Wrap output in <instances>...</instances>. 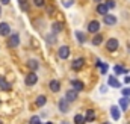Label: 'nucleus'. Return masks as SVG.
<instances>
[{"instance_id":"37","label":"nucleus","mask_w":130,"mask_h":124,"mask_svg":"<svg viewBox=\"0 0 130 124\" xmlns=\"http://www.w3.org/2000/svg\"><path fill=\"white\" fill-rule=\"evenodd\" d=\"M45 124H53V123H50V121H48V123H45Z\"/></svg>"},{"instance_id":"17","label":"nucleus","mask_w":130,"mask_h":124,"mask_svg":"<svg viewBox=\"0 0 130 124\" xmlns=\"http://www.w3.org/2000/svg\"><path fill=\"white\" fill-rule=\"evenodd\" d=\"M48 88H50L53 92H58V91L61 89V83H59L58 80H52V82H50V85H48Z\"/></svg>"},{"instance_id":"39","label":"nucleus","mask_w":130,"mask_h":124,"mask_svg":"<svg viewBox=\"0 0 130 124\" xmlns=\"http://www.w3.org/2000/svg\"><path fill=\"white\" fill-rule=\"evenodd\" d=\"M0 14H2V8H0Z\"/></svg>"},{"instance_id":"3","label":"nucleus","mask_w":130,"mask_h":124,"mask_svg":"<svg viewBox=\"0 0 130 124\" xmlns=\"http://www.w3.org/2000/svg\"><path fill=\"white\" fill-rule=\"evenodd\" d=\"M36 82H38L36 73H35V71H30V73L26 76V85H27V86H32V85H35Z\"/></svg>"},{"instance_id":"36","label":"nucleus","mask_w":130,"mask_h":124,"mask_svg":"<svg viewBox=\"0 0 130 124\" xmlns=\"http://www.w3.org/2000/svg\"><path fill=\"white\" fill-rule=\"evenodd\" d=\"M94 2H97V3H100V2H101V0H94Z\"/></svg>"},{"instance_id":"1","label":"nucleus","mask_w":130,"mask_h":124,"mask_svg":"<svg viewBox=\"0 0 130 124\" xmlns=\"http://www.w3.org/2000/svg\"><path fill=\"white\" fill-rule=\"evenodd\" d=\"M18 44H20V35L18 33H9L8 47L9 49H15V47H18Z\"/></svg>"},{"instance_id":"9","label":"nucleus","mask_w":130,"mask_h":124,"mask_svg":"<svg viewBox=\"0 0 130 124\" xmlns=\"http://www.w3.org/2000/svg\"><path fill=\"white\" fill-rule=\"evenodd\" d=\"M77 91L76 89H68L67 92H65V100L67 101H76L77 100Z\"/></svg>"},{"instance_id":"23","label":"nucleus","mask_w":130,"mask_h":124,"mask_svg":"<svg viewBox=\"0 0 130 124\" xmlns=\"http://www.w3.org/2000/svg\"><path fill=\"white\" fill-rule=\"evenodd\" d=\"M18 3H20L21 11H24V12L29 11V0H18Z\"/></svg>"},{"instance_id":"8","label":"nucleus","mask_w":130,"mask_h":124,"mask_svg":"<svg viewBox=\"0 0 130 124\" xmlns=\"http://www.w3.org/2000/svg\"><path fill=\"white\" fill-rule=\"evenodd\" d=\"M98 30H100V21L92 20V21L88 24V32H89V33H97Z\"/></svg>"},{"instance_id":"30","label":"nucleus","mask_w":130,"mask_h":124,"mask_svg":"<svg viewBox=\"0 0 130 124\" xmlns=\"http://www.w3.org/2000/svg\"><path fill=\"white\" fill-rule=\"evenodd\" d=\"M33 5H35L36 8H42V6L45 5V0H33Z\"/></svg>"},{"instance_id":"40","label":"nucleus","mask_w":130,"mask_h":124,"mask_svg":"<svg viewBox=\"0 0 130 124\" xmlns=\"http://www.w3.org/2000/svg\"><path fill=\"white\" fill-rule=\"evenodd\" d=\"M129 50H130V45H129Z\"/></svg>"},{"instance_id":"31","label":"nucleus","mask_w":130,"mask_h":124,"mask_svg":"<svg viewBox=\"0 0 130 124\" xmlns=\"http://www.w3.org/2000/svg\"><path fill=\"white\" fill-rule=\"evenodd\" d=\"M39 123H41V121H39V117H36V115L32 117V118H30V121H29V124H39Z\"/></svg>"},{"instance_id":"33","label":"nucleus","mask_w":130,"mask_h":124,"mask_svg":"<svg viewBox=\"0 0 130 124\" xmlns=\"http://www.w3.org/2000/svg\"><path fill=\"white\" fill-rule=\"evenodd\" d=\"M0 2H2V5H8V3H9L11 0H0Z\"/></svg>"},{"instance_id":"32","label":"nucleus","mask_w":130,"mask_h":124,"mask_svg":"<svg viewBox=\"0 0 130 124\" xmlns=\"http://www.w3.org/2000/svg\"><path fill=\"white\" fill-rule=\"evenodd\" d=\"M121 92H123L124 97H130V88H123V91H121Z\"/></svg>"},{"instance_id":"42","label":"nucleus","mask_w":130,"mask_h":124,"mask_svg":"<svg viewBox=\"0 0 130 124\" xmlns=\"http://www.w3.org/2000/svg\"><path fill=\"white\" fill-rule=\"evenodd\" d=\"M0 124H2V121H0Z\"/></svg>"},{"instance_id":"29","label":"nucleus","mask_w":130,"mask_h":124,"mask_svg":"<svg viewBox=\"0 0 130 124\" xmlns=\"http://www.w3.org/2000/svg\"><path fill=\"white\" fill-rule=\"evenodd\" d=\"M106 6H107V9H113L115 6H117V3H115V0H107L106 3H104Z\"/></svg>"},{"instance_id":"15","label":"nucleus","mask_w":130,"mask_h":124,"mask_svg":"<svg viewBox=\"0 0 130 124\" xmlns=\"http://www.w3.org/2000/svg\"><path fill=\"white\" fill-rule=\"evenodd\" d=\"M110 117L113 118V121L120 120V109H118V106H112L110 107Z\"/></svg>"},{"instance_id":"43","label":"nucleus","mask_w":130,"mask_h":124,"mask_svg":"<svg viewBox=\"0 0 130 124\" xmlns=\"http://www.w3.org/2000/svg\"><path fill=\"white\" fill-rule=\"evenodd\" d=\"M39 124H41V123H39Z\"/></svg>"},{"instance_id":"13","label":"nucleus","mask_w":130,"mask_h":124,"mask_svg":"<svg viewBox=\"0 0 130 124\" xmlns=\"http://www.w3.org/2000/svg\"><path fill=\"white\" fill-rule=\"evenodd\" d=\"M85 121H88V123H92V121H95V112H94L92 109H88V111H86Z\"/></svg>"},{"instance_id":"25","label":"nucleus","mask_w":130,"mask_h":124,"mask_svg":"<svg viewBox=\"0 0 130 124\" xmlns=\"http://www.w3.org/2000/svg\"><path fill=\"white\" fill-rule=\"evenodd\" d=\"M85 123H86V121H85V117H83V115H79V114H77V115L74 117V124H85Z\"/></svg>"},{"instance_id":"14","label":"nucleus","mask_w":130,"mask_h":124,"mask_svg":"<svg viewBox=\"0 0 130 124\" xmlns=\"http://www.w3.org/2000/svg\"><path fill=\"white\" fill-rule=\"evenodd\" d=\"M71 85H73V89H76L77 92H79V91H82V89L85 88L83 82H80V80H71Z\"/></svg>"},{"instance_id":"28","label":"nucleus","mask_w":130,"mask_h":124,"mask_svg":"<svg viewBox=\"0 0 130 124\" xmlns=\"http://www.w3.org/2000/svg\"><path fill=\"white\" fill-rule=\"evenodd\" d=\"M98 67H100V73H101V74H106V73H107V64H103V62H101Z\"/></svg>"},{"instance_id":"12","label":"nucleus","mask_w":130,"mask_h":124,"mask_svg":"<svg viewBox=\"0 0 130 124\" xmlns=\"http://www.w3.org/2000/svg\"><path fill=\"white\" fill-rule=\"evenodd\" d=\"M107 85H109V86H112V88H121V83H120V82H118V79H117V77H113V76H110V77H109Z\"/></svg>"},{"instance_id":"26","label":"nucleus","mask_w":130,"mask_h":124,"mask_svg":"<svg viewBox=\"0 0 130 124\" xmlns=\"http://www.w3.org/2000/svg\"><path fill=\"white\" fill-rule=\"evenodd\" d=\"M76 38H77V39H79V42H82V44L86 41V36H85V33H83V32H76Z\"/></svg>"},{"instance_id":"38","label":"nucleus","mask_w":130,"mask_h":124,"mask_svg":"<svg viewBox=\"0 0 130 124\" xmlns=\"http://www.w3.org/2000/svg\"><path fill=\"white\" fill-rule=\"evenodd\" d=\"M62 124H68V123H67V121H64V123H62Z\"/></svg>"},{"instance_id":"18","label":"nucleus","mask_w":130,"mask_h":124,"mask_svg":"<svg viewBox=\"0 0 130 124\" xmlns=\"http://www.w3.org/2000/svg\"><path fill=\"white\" fill-rule=\"evenodd\" d=\"M0 89H3V91H9L11 89V85L5 80L3 76H0Z\"/></svg>"},{"instance_id":"2","label":"nucleus","mask_w":130,"mask_h":124,"mask_svg":"<svg viewBox=\"0 0 130 124\" xmlns=\"http://www.w3.org/2000/svg\"><path fill=\"white\" fill-rule=\"evenodd\" d=\"M118 45H120V42H118V39H115V38H110V39H107V42H106L107 52H115V50H118Z\"/></svg>"},{"instance_id":"20","label":"nucleus","mask_w":130,"mask_h":124,"mask_svg":"<svg viewBox=\"0 0 130 124\" xmlns=\"http://www.w3.org/2000/svg\"><path fill=\"white\" fill-rule=\"evenodd\" d=\"M101 42H103V35L97 32V33L94 35V38H92V44H94V45H100Z\"/></svg>"},{"instance_id":"6","label":"nucleus","mask_w":130,"mask_h":124,"mask_svg":"<svg viewBox=\"0 0 130 124\" xmlns=\"http://www.w3.org/2000/svg\"><path fill=\"white\" fill-rule=\"evenodd\" d=\"M58 56H59V59H67V58L70 56V47H68V45H62V47H59Z\"/></svg>"},{"instance_id":"4","label":"nucleus","mask_w":130,"mask_h":124,"mask_svg":"<svg viewBox=\"0 0 130 124\" xmlns=\"http://www.w3.org/2000/svg\"><path fill=\"white\" fill-rule=\"evenodd\" d=\"M58 106H59V111H61L62 114H67V112L70 111V101H67V100H65V97L59 100Z\"/></svg>"},{"instance_id":"16","label":"nucleus","mask_w":130,"mask_h":124,"mask_svg":"<svg viewBox=\"0 0 130 124\" xmlns=\"http://www.w3.org/2000/svg\"><path fill=\"white\" fill-rule=\"evenodd\" d=\"M64 29V24L61 23V21H55L53 24H52V30H53V33H58V32H61Z\"/></svg>"},{"instance_id":"34","label":"nucleus","mask_w":130,"mask_h":124,"mask_svg":"<svg viewBox=\"0 0 130 124\" xmlns=\"http://www.w3.org/2000/svg\"><path fill=\"white\" fill-rule=\"evenodd\" d=\"M106 89H107L106 86H101V88H100V91H101V92H106Z\"/></svg>"},{"instance_id":"19","label":"nucleus","mask_w":130,"mask_h":124,"mask_svg":"<svg viewBox=\"0 0 130 124\" xmlns=\"http://www.w3.org/2000/svg\"><path fill=\"white\" fill-rule=\"evenodd\" d=\"M107 6L104 5V3H98V6H97V12L100 14V15H106L107 14Z\"/></svg>"},{"instance_id":"5","label":"nucleus","mask_w":130,"mask_h":124,"mask_svg":"<svg viewBox=\"0 0 130 124\" xmlns=\"http://www.w3.org/2000/svg\"><path fill=\"white\" fill-rule=\"evenodd\" d=\"M83 65H85V59H83V58H77V59H74V61L71 62V68H73L74 71H79Z\"/></svg>"},{"instance_id":"35","label":"nucleus","mask_w":130,"mask_h":124,"mask_svg":"<svg viewBox=\"0 0 130 124\" xmlns=\"http://www.w3.org/2000/svg\"><path fill=\"white\" fill-rule=\"evenodd\" d=\"M130 82V77H126V80H124V83H129Z\"/></svg>"},{"instance_id":"7","label":"nucleus","mask_w":130,"mask_h":124,"mask_svg":"<svg viewBox=\"0 0 130 124\" xmlns=\"http://www.w3.org/2000/svg\"><path fill=\"white\" fill-rule=\"evenodd\" d=\"M9 33H11V26H9V23H6V21L0 23V36H6V35H9Z\"/></svg>"},{"instance_id":"41","label":"nucleus","mask_w":130,"mask_h":124,"mask_svg":"<svg viewBox=\"0 0 130 124\" xmlns=\"http://www.w3.org/2000/svg\"><path fill=\"white\" fill-rule=\"evenodd\" d=\"M104 124H109V123H104Z\"/></svg>"},{"instance_id":"24","label":"nucleus","mask_w":130,"mask_h":124,"mask_svg":"<svg viewBox=\"0 0 130 124\" xmlns=\"http://www.w3.org/2000/svg\"><path fill=\"white\" fill-rule=\"evenodd\" d=\"M27 65H29V68H30L32 71H36V70H38V67H39V64H38V61H35V59H29V62H27Z\"/></svg>"},{"instance_id":"27","label":"nucleus","mask_w":130,"mask_h":124,"mask_svg":"<svg viewBox=\"0 0 130 124\" xmlns=\"http://www.w3.org/2000/svg\"><path fill=\"white\" fill-rule=\"evenodd\" d=\"M47 42H48V44H53V42H56V36H55V33H50V35H47Z\"/></svg>"},{"instance_id":"21","label":"nucleus","mask_w":130,"mask_h":124,"mask_svg":"<svg viewBox=\"0 0 130 124\" xmlns=\"http://www.w3.org/2000/svg\"><path fill=\"white\" fill-rule=\"evenodd\" d=\"M113 71H115L117 74H127V73H129V70L124 68V67H121V65H115V67H113Z\"/></svg>"},{"instance_id":"22","label":"nucleus","mask_w":130,"mask_h":124,"mask_svg":"<svg viewBox=\"0 0 130 124\" xmlns=\"http://www.w3.org/2000/svg\"><path fill=\"white\" fill-rule=\"evenodd\" d=\"M35 103H36V106L42 107V106H44V104L47 103V98H45V95H39V97L36 98V101H35Z\"/></svg>"},{"instance_id":"10","label":"nucleus","mask_w":130,"mask_h":124,"mask_svg":"<svg viewBox=\"0 0 130 124\" xmlns=\"http://www.w3.org/2000/svg\"><path fill=\"white\" fill-rule=\"evenodd\" d=\"M103 17H104L103 23H106L107 26H112V24H115V23H117V17H115V15H112V14H106V15H103Z\"/></svg>"},{"instance_id":"11","label":"nucleus","mask_w":130,"mask_h":124,"mask_svg":"<svg viewBox=\"0 0 130 124\" xmlns=\"http://www.w3.org/2000/svg\"><path fill=\"white\" fill-rule=\"evenodd\" d=\"M118 104H120V107H121L123 111H126V109L129 107V104H130V98L129 97H123V98H120Z\"/></svg>"}]
</instances>
